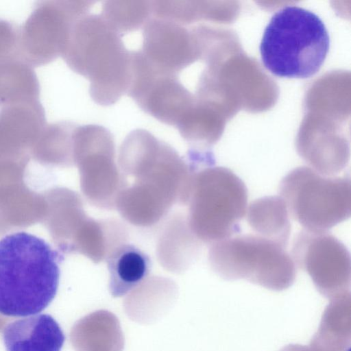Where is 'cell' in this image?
<instances>
[{
    "mask_svg": "<svg viewBox=\"0 0 351 351\" xmlns=\"http://www.w3.org/2000/svg\"><path fill=\"white\" fill-rule=\"evenodd\" d=\"M351 341V297L346 291L330 299L313 337L311 351H348Z\"/></svg>",
    "mask_w": 351,
    "mask_h": 351,
    "instance_id": "15",
    "label": "cell"
},
{
    "mask_svg": "<svg viewBox=\"0 0 351 351\" xmlns=\"http://www.w3.org/2000/svg\"><path fill=\"white\" fill-rule=\"evenodd\" d=\"M330 47L322 20L299 6L278 10L266 26L260 45L265 67L274 75L308 78L318 72Z\"/></svg>",
    "mask_w": 351,
    "mask_h": 351,
    "instance_id": "4",
    "label": "cell"
},
{
    "mask_svg": "<svg viewBox=\"0 0 351 351\" xmlns=\"http://www.w3.org/2000/svg\"><path fill=\"white\" fill-rule=\"evenodd\" d=\"M208 261L223 279H243L273 291L287 289L296 276L295 263L285 247L258 235H232L213 243Z\"/></svg>",
    "mask_w": 351,
    "mask_h": 351,
    "instance_id": "6",
    "label": "cell"
},
{
    "mask_svg": "<svg viewBox=\"0 0 351 351\" xmlns=\"http://www.w3.org/2000/svg\"><path fill=\"white\" fill-rule=\"evenodd\" d=\"M109 271V290L114 297H122L145 280L151 268L148 255L127 243L114 248L106 258Z\"/></svg>",
    "mask_w": 351,
    "mask_h": 351,
    "instance_id": "14",
    "label": "cell"
},
{
    "mask_svg": "<svg viewBox=\"0 0 351 351\" xmlns=\"http://www.w3.org/2000/svg\"><path fill=\"white\" fill-rule=\"evenodd\" d=\"M115 143L107 128L96 124L79 125L73 134V156L88 202L99 208L115 209L117 198L128 185L115 162Z\"/></svg>",
    "mask_w": 351,
    "mask_h": 351,
    "instance_id": "8",
    "label": "cell"
},
{
    "mask_svg": "<svg viewBox=\"0 0 351 351\" xmlns=\"http://www.w3.org/2000/svg\"><path fill=\"white\" fill-rule=\"evenodd\" d=\"M81 351H122L123 337L117 317L106 311L88 315L80 321Z\"/></svg>",
    "mask_w": 351,
    "mask_h": 351,
    "instance_id": "19",
    "label": "cell"
},
{
    "mask_svg": "<svg viewBox=\"0 0 351 351\" xmlns=\"http://www.w3.org/2000/svg\"><path fill=\"white\" fill-rule=\"evenodd\" d=\"M40 86L33 66L19 54L0 58V108L39 101Z\"/></svg>",
    "mask_w": 351,
    "mask_h": 351,
    "instance_id": "16",
    "label": "cell"
},
{
    "mask_svg": "<svg viewBox=\"0 0 351 351\" xmlns=\"http://www.w3.org/2000/svg\"><path fill=\"white\" fill-rule=\"evenodd\" d=\"M247 221L257 235L284 247L291 233L289 213L280 196H266L252 202L246 210Z\"/></svg>",
    "mask_w": 351,
    "mask_h": 351,
    "instance_id": "17",
    "label": "cell"
},
{
    "mask_svg": "<svg viewBox=\"0 0 351 351\" xmlns=\"http://www.w3.org/2000/svg\"><path fill=\"white\" fill-rule=\"evenodd\" d=\"M279 195L289 215L308 231L326 232L350 217L349 175L326 176L298 167L282 178Z\"/></svg>",
    "mask_w": 351,
    "mask_h": 351,
    "instance_id": "7",
    "label": "cell"
},
{
    "mask_svg": "<svg viewBox=\"0 0 351 351\" xmlns=\"http://www.w3.org/2000/svg\"><path fill=\"white\" fill-rule=\"evenodd\" d=\"M127 93L145 113L175 128L193 106L191 95L178 76L154 69L140 50L131 51Z\"/></svg>",
    "mask_w": 351,
    "mask_h": 351,
    "instance_id": "10",
    "label": "cell"
},
{
    "mask_svg": "<svg viewBox=\"0 0 351 351\" xmlns=\"http://www.w3.org/2000/svg\"><path fill=\"white\" fill-rule=\"evenodd\" d=\"M140 50L156 70L178 75L195 59L193 40L184 24L152 15L143 26Z\"/></svg>",
    "mask_w": 351,
    "mask_h": 351,
    "instance_id": "12",
    "label": "cell"
},
{
    "mask_svg": "<svg viewBox=\"0 0 351 351\" xmlns=\"http://www.w3.org/2000/svg\"><path fill=\"white\" fill-rule=\"evenodd\" d=\"M101 16L87 13L73 23L62 54L74 72L90 83L89 94L108 106L127 93L131 75V51Z\"/></svg>",
    "mask_w": 351,
    "mask_h": 351,
    "instance_id": "2",
    "label": "cell"
},
{
    "mask_svg": "<svg viewBox=\"0 0 351 351\" xmlns=\"http://www.w3.org/2000/svg\"><path fill=\"white\" fill-rule=\"evenodd\" d=\"M40 101L10 105L0 110V143H21L38 138L46 125Z\"/></svg>",
    "mask_w": 351,
    "mask_h": 351,
    "instance_id": "18",
    "label": "cell"
},
{
    "mask_svg": "<svg viewBox=\"0 0 351 351\" xmlns=\"http://www.w3.org/2000/svg\"><path fill=\"white\" fill-rule=\"evenodd\" d=\"M152 13L150 1H106L101 16L122 36L143 27Z\"/></svg>",
    "mask_w": 351,
    "mask_h": 351,
    "instance_id": "20",
    "label": "cell"
},
{
    "mask_svg": "<svg viewBox=\"0 0 351 351\" xmlns=\"http://www.w3.org/2000/svg\"><path fill=\"white\" fill-rule=\"evenodd\" d=\"M247 197L245 183L232 171L221 167L197 171L188 204L191 231L211 244L232 237L246 214Z\"/></svg>",
    "mask_w": 351,
    "mask_h": 351,
    "instance_id": "5",
    "label": "cell"
},
{
    "mask_svg": "<svg viewBox=\"0 0 351 351\" xmlns=\"http://www.w3.org/2000/svg\"><path fill=\"white\" fill-rule=\"evenodd\" d=\"M292 252L293 261L308 273L321 294L331 299L349 291L350 252L334 235L304 230L295 238Z\"/></svg>",
    "mask_w": 351,
    "mask_h": 351,
    "instance_id": "11",
    "label": "cell"
},
{
    "mask_svg": "<svg viewBox=\"0 0 351 351\" xmlns=\"http://www.w3.org/2000/svg\"><path fill=\"white\" fill-rule=\"evenodd\" d=\"M280 351H311L309 346L300 344H289L282 348Z\"/></svg>",
    "mask_w": 351,
    "mask_h": 351,
    "instance_id": "22",
    "label": "cell"
},
{
    "mask_svg": "<svg viewBox=\"0 0 351 351\" xmlns=\"http://www.w3.org/2000/svg\"><path fill=\"white\" fill-rule=\"evenodd\" d=\"M117 160L123 175L134 179L128 185L133 193L168 209L188 205L197 165L167 143L146 130H134L123 141Z\"/></svg>",
    "mask_w": 351,
    "mask_h": 351,
    "instance_id": "3",
    "label": "cell"
},
{
    "mask_svg": "<svg viewBox=\"0 0 351 351\" xmlns=\"http://www.w3.org/2000/svg\"><path fill=\"white\" fill-rule=\"evenodd\" d=\"M64 340L58 323L48 314L14 320L3 331L6 351H60Z\"/></svg>",
    "mask_w": 351,
    "mask_h": 351,
    "instance_id": "13",
    "label": "cell"
},
{
    "mask_svg": "<svg viewBox=\"0 0 351 351\" xmlns=\"http://www.w3.org/2000/svg\"><path fill=\"white\" fill-rule=\"evenodd\" d=\"M19 29L15 23L0 19V58L18 54Z\"/></svg>",
    "mask_w": 351,
    "mask_h": 351,
    "instance_id": "21",
    "label": "cell"
},
{
    "mask_svg": "<svg viewBox=\"0 0 351 351\" xmlns=\"http://www.w3.org/2000/svg\"><path fill=\"white\" fill-rule=\"evenodd\" d=\"M62 256L26 232L0 240V313L25 317L43 311L55 298Z\"/></svg>",
    "mask_w": 351,
    "mask_h": 351,
    "instance_id": "1",
    "label": "cell"
},
{
    "mask_svg": "<svg viewBox=\"0 0 351 351\" xmlns=\"http://www.w3.org/2000/svg\"><path fill=\"white\" fill-rule=\"evenodd\" d=\"M95 1H37L19 29L18 54L32 66L62 56L75 21L88 13Z\"/></svg>",
    "mask_w": 351,
    "mask_h": 351,
    "instance_id": "9",
    "label": "cell"
}]
</instances>
